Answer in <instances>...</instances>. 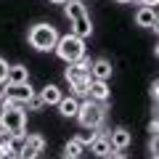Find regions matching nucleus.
Instances as JSON below:
<instances>
[{
    "label": "nucleus",
    "mask_w": 159,
    "mask_h": 159,
    "mask_svg": "<svg viewBox=\"0 0 159 159\" xmlns=\"http://www.w3.org/2000/svg\"><path fill=\"white\" fill-rule=\"evenodd\" d=\"M111 143H109V135L106 133H96V138L90 141V154H96V157H101V159H109L111 157Z\"/></svg>",
    "instance_id": "1a4fd4ad"
},
{
    "label": "nucleus",
    "mask_w": 159,
    "mask_h": 159,
    "mask_svg": "<svg viewBox=\"0 0 159 159\" xmlns=\"http://www.w3.org/2000/svg\"><path fill=\"white\" fill-rule=\"evenodd\" d=\"M109 159H127V157H125L122 151H117V148H114V151H111V157H109Z\"/></svg>",
    "instance_id": "393cba45"
},
{
    "label": "nucleus",
    "mask_w": 159,
    "mask_h": 159,
    "mask_svg": "<svg viewBox=\"0 0 159 159\" xmlns=\"http://www.w3.org/2000/svg\"><path fill=\"white\" fill-rule=\"evenodd\" d=\"M154 56L159 58V43H157V45H154Z\"/></svg>",
    "instance_id": "c756f323"
},
{
    "label": "nucleus",
    "mask_w": 159,
    "mask_h": 159,
    "mask_svg": "<svg viewBox=\"0 0 159 159\" xmlns=\"http://www.w3.org/2000/svg\"><path fill=\"white\" fill-rule=\"evenodd\" d=\"M148 93H151V101H159V77H154L151 88H148Z\"/></svg>",
    "instance_id": "aec40b11"
},
{
    "label": "nucleus",
    "mask_w": 159,
    "mask_h": 159,
    "mask_svg": "<svg viewBox=\"0 0 159 159\" xmlns=\"http://www.w3.org/2000/svg\"><path fill=\"white\" fill-rule=\"evenodd\" d=\"M6 133H8V130H6V127H3V122H0V141L6 138Z\"/></svg>",
    "instance_id": "a878e982"
},
{
    "label": "nucleus",
    "mask_w": 159,
    "mask_h": 159,
    "mask_svg": "<svg viewBox=\"0 0 159 159\" xmlns=\"http://www.w3.org/2000/svg\"><path fill=\"white\" fill-rule=\"evenodd\" d=\"M6 98H8V93H6V88H3V90H0V103L6 101Z\"/></svg>",
    "instance_id": "bb28decb"
},
{
    "label": "nucleus",
    "mask_w": 159,
    "mask_h": 159,
    "mask_svg": "<svg viewBox=\"0 0 159 159\" xmlns=\"http://www.w3.org/2000/svg\"><path fill=\"white\" fill-rule=\"evenodd\" d=\"M74 119H77L85 130H98V127L106 122V103L88 98V101L80 103V111H77V117H74Z\"/></svg>",
    "instance_id": "20e7f679"
},
{
    "label": "nucleus",
    "mask_w": 159,
    "mask_h": 159,
    "mask_svg": "<svg viewBox=\"0 0 159 159\" xmlns=\"http://www.w3.org/2000/svg\"><path fill=\"white\" fill-rule=\"evenodd\" d=\"M82 151H85V146H82V141H80L77 135L69 138L66 146H64V154H69V157H82Z\"/></svg>",
    "instance_id": "f3484780"
},
{
    "label": "nucleus",
    "mask_w": 159,
    "mask_h": 159,
    "mask_svg": "<svg viewBox=\"0 0 159 159\" xmlns=\"http://www.w3.org/2000/svg\"><path fill=\"white\" fill-rule=\"evenodd\" d=\"M80 141H82V146H90V141H93V138H96V133H80Z\"/></svg>",
    "instance_id": "4be33fe9"
},
{
    "label": "nucleus",
    "mask_w": 159,
    "mask_h": 159,
    "mask_svg": "<svg viewBox=\"0 0 159 159\" xmlns=\"http://www.w3.org/2000/svg\"><path fill=\"white\" fill-rule=\"evenodd\" d=\"M157 21H159V13L154 11V8L141 6V8L135 11V24H138V27H146V29H151Z\"/></svg>",
    "instance_id": "ddd939ff"
},
{
    "label": "nucleus",
    "mask_w": 159,
    "mask_h": 159,
    "mask_svg": "<svg viewBox=\"0 0 159 159\" xmlns=\"http://www.w3.org/2000/svg\"><path fill=\"white\" fill-rule=\"evenodd\" d=\"M148 151L159 154V135H151V141H148Z\"/></svg>",
    "instance_id": "412c9836"
},
{
    "label": "nucleus",
    "mask_w": 159,
    "mask_h": 159,
    "mask_svg": "<svg viewBox=\"0 0 159 159\" xmlns=\"http://www.w3.org/2000/svg\"><path fill=\"white\" fill-rule=\"evenodd\" d=\"M114 3H119V6H127V3H133V0H114Z\"/></svg>",
    "instance_id": "c85d7f7f"
},
{
    "label": "nucleus",
    "mask_w": 159,
    "mask_h": 159,
    "mask_svg": "<svg viewBox=\"0 0 159 159\" xmlns=\"http://www.w3.org/2000/svg\"><path fill=\"white\" fill-rule=\"evenodd\" d=\"M148 133H151V135H159V117H154L151 122H148Z\"/></svg>",
    "instance_id": "5701e85b"
},
{
    "label": "nucleus",
    "mask_w": 159,
    "mask_h": 159,
    "mask_svg": "<svg viewBox=\"0 0 159 159\" xmlns=\"http://www.w3.org/2000/svg\"><path fill=\"white\" fill-rule=\"evenodd\" d=\"M40 98H43L45 106H56V103L64 98V93H61V88H58V85H53V82H51V85H45L43 90H40Z\"/></svg>",
    "instance_id": "2eb2a0df"
},
{
    "label": "nucleus",
    "mask_w": 159,
    "mask_h": 159,
    "mask_svg": "<svg viewBox=\"0 0 159 159\" xmlns=\"http://www.w3.org/2000/svg\"><path fill=\"white\" fill-rule=\"evenodd\" d=\"M109 143H111V148H117V151H125L133 143V133L127 130V127H114V130L109 133Z\"/></svg>",
    "instance_id": "6e6552de"
},
{
    "label": "nucleus",
    "mask_w": 159,
    "mask_h": 159,
    "mask_svg": "<svg viewBox=\"0 0 159 159\" xmlns=\"http://www.w3.org/2000/svg\"><path fill=\"white\" fill-rule=\"evenodd\" d=\"M56 106H58V114H61V117H66V119H74V117H77V111H80L77 96H64Z\"/></svg>",
    "instance_id": "f8f14e48"
},
{
    "label": "nucleus",
    "mask_w": 159,
    "mask_h": 159,
    "mask_svg": "<svg viewBox=\"0 0 159 159\" xmlns=\"http://www.w3.org/2000/svg\"><path fill=\"white\" fill-rule=\"evenodd\" d=\"M0 122H3V127L8 130V135L16 143L24 141V135H27V109L21 103L6 98L3 101V111H0Z\"/></svg>",
    "instance_id": "f257e3e1"
},
{
    "label": "nucleus",
    "mask_w": 159,
    "mask_h": 159,
    "mask_svg": "<svg viewBox=\"0 0 159 159\" xmlns=\"http://www.w3.org/2000/svg\"><path fill=\"white\" fill-rule=\"evenodd\" d=\"M58 29L53 27V24H48V21H37V24H32L29 27V32H27V43L34 48V51H40V53H48V51H53L56 48V43H58Z\"/></svg>",
    "instance_id": "7ed1b4c3"
},
{
    "label": "nucleus",
    "mask_w": 159,
    "mask_h": 159,
    "mask_svg": "<svg viewBox=\"0 0 159 159\" xmlns=\"http://www.w3.org/2000/svg\"><path fill=\"white\" fill-rule=\"evenodd\" d=\"M61 159H80V157H69V154H64V157Z\"/></svg>",
    "instance_id": "2f4dec72"
},
{
    "label": "nucleus",
    "mask_w": 159,
    "mask_h": 159,
    "mask_svg": "<svg viewBox=\"0 0 159 159\" xmlns=\"http://www.w3.org/2000/svg\"><path fill=\"white\" fill-rule=\"evenodd\" d=\"M8 66H11V64H8L3 56H0V85H3V82L8 80Z\"/></svg>",
    "instance_id": "6ab92c4d"
},
{
    "label": "nucleus",
    "mask_w": 159,
    "mask_h": 159,
    "mask_svg": "<svg viewBox=\"0 0 159 159\" xmlns=\"http://www.w3.org/2000/svg\"><path fill=\"white\" fill-rule=\"evenodd\" d=\"M154 117H159V101H154Z\"/></svg>",
    "instance_id": "cd10ccee"
},
{
    "label": "nucleus",
    "mask_w": 159,
    "mask_h": 159,
    "mask_svg": "<svg viewBox=\"0 0 159 159\" xmlns=\"http://www.w3.org/2000/svg\"><path fill=\"white\" fill-rule=\"evenodd\" d=\"M37 159H40V157H37Z\"/></svg>",
    "instance_id": "72a5a7b5"
},
{
    "label": "nucleus",
    "mask_w": 159,
    "mask_h": 159,
    "mask_svg": "<svg viewBox=\"0 0 159 159\" xmlns=\"http://www.w3.org/2000/svg\"><path fill=\"white\" fill-rule=\"evenodd\" d=\"M109 96H111V90H109V80H90V88H88V98L106 103V101H109Z\"/></svg>",
    "instance_id": "9d476101"
},
{
    "label": "nucleus",
    "mask_w": 159,
    "mask_h": 159,
    "mask_svg": "<svg viewBox=\"0 0 159 159\" xmlns=\"http://www.w3.org/2000/svg\"><path fill=\"white\" fill-rule=\"evenodd\" d=\"M111 72H114V66H111L109 58H96V61L90 64V77L93 80H109Z\"/></svg>",
    "instance_id": "9b49d317"
},
{
    "label": "nucleus",
    "mask_w": 159,
    "mask_h": 159,
    "mask_svg": "<svg viewBox=\"0 0 159 159\" xmlns=\"http://www.w3.org/2000/svg\"><path fill=\"white\" fill-rule=\"evenodd\" d=\"M6 93H8L11 101H16V103H21V106H24V103H27L37 90H32L29 82H21V85H8V82H6Z\"/></svg>",
    "instance_id": "0eeeda50"
},
{
    "label": "nucleus",
    "mask_w": 159,
    "mask_h": 159,
    "mask_svg": "<svg viewBox=\"0 0 159 159\" xmlns=\"http://www.w3.org/2000/svg\"><path fill=\"white\" fill-rule=\"evenodd\" d=\"M43 106H45V103H43V98H40V93H34V96L29 98L27 103H24V109H27V111H40Z\"/></svg>",
    "instance_id": "a211bd4d"
},
{
    "label": "nucleus",
    "mask_w": 159,
    "mask_h": 159,
    "mask_svg": "<svg viewBox=\"0 0 159 159\" xmlns=\"http://www.w3.org/2000/svg\"><path fill=\"white\" fill-rule=\"evenodd\" d=\"M138 6H146V8H157L159 6V0H135Z\"/></svg>",
    "instance_id": "b1692460"
},
{
    "label": "nucleus",
    "mask_w": 159,
    "mask_h": 159,
    "mask_svg": "<svg viewBox=\"0 0 159 159\" xmlns=\"http://www.w3.org/2000/svg\"><path fill=\"white\" fill-rule=\"evenodd\" d=\"M51 3H56V6H64V3H66V0H51Z\"/></svg>",
    "instance_id": "7c9ffc66"
},
{
    "label": "nucleus",
    "mask_w": 159,
    "mask_h": 159,
    "mask_svg": "<svg viewBox=\"0 0 159 159\" xmlns=\"http://www.w3.org/2000/svg\"><path fill=\"white\" fill-rule=\"evenodd\" d=\"M8 85H21V82H29V69L24 64H11L8 66Z\"/></svg>",
    "instance_id": "4468645a"
},
{
    "label": "nucleus",
    "mask_w": 159,
    "mask_h": 159,
    "mask_svg": "<svg viewBox=\"0 0 159 159\" xmlns=\"http://www.w3.org/2000/svg\"><path fill=\"white\" fill-rule=\"evenodd\" d=\"M90 74H80V77H72V80H66L69 82V88L74 90V96H88V88H90Z\"/></svg>",
    "instance_id": "dca6fc26"
},
{
    "label": "nucleus",
    "mask_w": 159,
    "mask_h": 159,
    "mask_svg": "<svg viewBox=\"0 0 159 159\" xmlns=\"http://www.w3.org/2000/svg\"><path fill=\"white\" fill-rule=\"evenodd\" d=\"M151 159H159V154H154V157H151Z\"/></svg>",
    "instance_id": "473e14b6"
},
{
    "label": "nucleus",
    "mask_w": 159,
    "mask_h": 159,
    "mask_svg": "<svg viewBox=\"0 0 159 159\" xmlns=\"http://www.w3.org/2000/svg\"><path fill=\"white\" fill-rule=\"evenodd\" d=\"M64 13H66L69 24H72V32L77 34V37L88 40L93 34V21H90L88 8L82 6V0H66V3H64Z\"/></svg>",
    "instance_id": "f03ea898"
},
{
    "label": "nucleus",
    "mask_w": 159,
    "mask_h": 159,
    "mask_svg": "<svg viewBox=\"0 0 159 159\" xmlns=\"http://www.w3.org/2000/svg\"><path fill=\"white\" fill-rule=\"evenodd\" d=\"M43 148H45V138L37 135V133L24 135V141L19 143V154H21V159H37L40 154H43Z\"/></svg>",
    "instance_id": "423d86ee"
},
{
    "label": "nucleus",
    "mask_w": 159,
    "mask_h": 159,
    "mask_svg": "<svg viewBox=\"0 0 159 159\" xmlns=\"http://www.w3.org/2000/svg\"><path fill=\"white\" fill-rule=\"evenodd\" d=\"M53 51H56V56L61 58V61L72 64V61H77V58H82V56H85V40H82V37H77L74 32L61 34Z\"/></svg>",
    "instance_id": "39448f33"
}]
</instances>
